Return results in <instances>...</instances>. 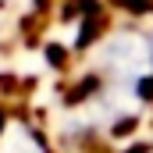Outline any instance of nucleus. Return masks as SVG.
<instances>
[{
  "label": "nucleus",
  "mask_w": 153,
  "mask_h": 153,
  "mask_svg": "<svg viewBox=\"0 0 153 153\" xmlns=\"http://www.w3.org/2000/svg\"><path fill=\"white\" fill-rule=\"evenodd\" d=\"M0 153H50V150H46V143L39 139L29 125L11 121L0 132Z\"/></svg>",
  "instance_id": "nucleus-1"
},
{
  "label": "nucleus",
  "mask_w": 153,
  "mask_h": 153,
  "mask_svg": "<svg viewBox=\"0 0 153 153\" xmlns=\"http://www.w3.org/2000/svg\"><path fill=\"white\" fill-rule=\"evenodd\" d=\"M143 153H153V146H146V150H143Z\"/></svg>",
  "instance_id": "nucleus-2"
}]
</instances>
